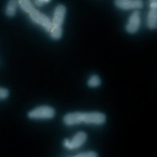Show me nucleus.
Here are the masks:
<instances>
[{
  "instance_id": "9b49d317",
  "label": "nucleus",
  "mask_w": 157,
  "mask_h": 157,
  "mask_svg": "<svg viewBox=\"0 0 157 157\" xmlns=\"http://www.w3.org/2000/svg\"><path fill=\"white\" fill-rule=\"evenodd\" d=\"M87 84L89 87L90 88H96L101 86V79L99 75L96 74H94L91 75L89 79L87 80Z\"/></svg>"
},
{
  "instance_id": "1a4fd4ad",
  "label": "nucleus",
  "mask_w": 157,
  "mask_h": 157,
  "mask_svg": "<svg viewBox=\"0 0 157 157\" xmlns=\"http://www.w3.org/2000/svg\"><path fill=\"white\" fill-rule=\"evenodd\" d=\"M17 0H9L5 7V14L8 17H13L16 13L18 8Z\"/></svg>"
},
{
  "instance_id": "423d86ee",
  "label": "nucleus",
  "mask_w": 157,
  "mask_h": 157,
  "mask_svg": "<svg viewBox=\"0 0 157 157\" xmlns=\"http://www.w3.org/2000/svg\"><path fill=\"white\" fill-rule=\"evenodd\" d=\"M115 5L123 10L140 9L143 6V0H115Z\"/></svg>"
},
{
  "instance_id": "20e7f679",
  "label": "nucleus",
  "mask_w": 157,
  "mask_h": 157,
  "mask_svg": "<svg viewBox=\"0 0 157 157\" xmlns=\"http://www.w3.org/2000/svg\"><path fill=\"white\" fill-rule=\"evenodd\" d=\"M29 17L32 22L42 27L46 32H50L53 25L52 20L45 15L36 9H33L30 13Z\"/></svg>"
},
{
  "instance_id": "7ed1b4c3",
  "label": "nucleus",
  "mask_w": 157,
  "mask_h": 157,
  "mask_svg": "<svg viewBox=\"0 0 157 157\" xmlns=\"http://www.w3.org/2000/svg\"><path fill=\"white\" fill-rule=\"evenodd\" d=\"M87 135L84 132H77L71 140L65 139L63 141V147L68 150L72 151L79 149L86 143Z\"/></svg>"
},
{
  "instance_id": "6e6552de",
  "label": "nucleus",
  "mask_w": 157,
  "mask_h": 157,
  "mask_svg": "<svg viewBox=\"0 0 157 157\" xmlns=\"http://www.w3.org/2000/svg\"><path fill=\"white\" fill-rule=\"evenodd\" d=\"M157 25V8H151L148 12L147 20V27L150 30H154Z\"/></svg>"
},
{
  "instance_id": "9d476101",
  "label": "nucleus",
  "mask_w": 157,
  "mask_h": 157,
  "mask_svg": "<svg viewBox=\"0 0 157 157\" xmlns=\"http://www.w3.org/2000/svg\"><path fill=\"white\" fill-rule=\"evenodd\" d=\"M17 2L20 8L27 13L29 14L33 9H35L30 0H17Z\"/></svg>"
},
{
  "instance_id": "39448f33",
  "label": "nucleus",
  "mask_w": 157,
  "mask_h": 157,
  "mask_svg": "<svg viewBox=\"0 0 157 157\" xmlns=\"http://www.w3.org/2000/svg\"><path fill=\"white\" fill-rule=\"evenodd\" d=\"M141 25L140 14L138 11H135L129 17L126 25V31L129 34H135L140 29Z\"/></svg>"
},
{
  "instance_id": "2eb2a0df",
  "label": "nucleus",
  "mask_w": 157,
  "mask_h": 157,
  "mask_svg": "<svg viewBox=\"0 0 157 157\" xmlns=\"http://www.w3.org/2000/svg\"><path fill=\"white\" fill-rule=\"evenodd\" d=\"M52 0H34V3L36 6L41 7L49 3Z\"/></svg>"
},
{
  "instance_id": "0eeeda50",
  "label": "nucleus",
  "mask_w": 157,
  "mask_h": 157,
  "mask_svg": "<svg viewBox=\"0 0 157 157\" xmlns=\"http://www.w3.org/2000/svg\"><path fill=\"white\" fill-rule=\"evenodd\" d=\"M66 8L63 5H59L56 7L52 20L53 26L62 27L66 15Z\"/></svg>"
},
{
  "instance_id": "f03ea898",
  "label": "nucleus",
  "mask_w": 157,
  "mask_h": 157,
  "mask_svg": "<svg viewBox=\"0 0 157 157\" xmlns=\"http://www.w3.org/2000/svg\"><path fill=\"white\" fill-rule=\"evenodd\" d=\"M56 116L54 108L44 105L38 106L28 113L27 116L32 120H48L53 119Z\"/></svg>"
},
{
  "instance_id": "4468645a",
  "label": "nucleus",
  "mask_w": 157,
  "mask_h": 157,
  "mask_svg": "<svg viewBox=\"0 0 157 157\" xmlns=\"http://www.w3.org/2000/svg\"><path fill=\"white\" fill-rule=\"evenodd\" d=\"M9 90L7 89L0 87V100L7 99L9 96Z\"/></svg>"
},
{
  "instance_id": "ddd939ff",
  "label": "nucleus",
  "mask_w": 157,
  "mask_h": 157,
  "mask_svg": "<svg viewBox=\"0 0 157 157\" xmlns=\"http://www.w3.org/2000/svg\"><path fill=\"white\" fill-rule=\"evenodd\" d=\"M74 157H97L98 156V154L94 151H89L78 153L77 154L74 155Z\"/></svg>"
},
{
  "instance_id": "f8f14e48",
  "label": "nucleus",
  "mask_w": 157,
  "mask_h": 157,
  "mask_svg": "<svg viewBox=\"0 0 157 157\" xmlns=\"http://www.w3.org/2000/svg\"><path fill=\"white\" fill-rule=\"evenodd\" d=\"M50 37L54 40H58L60 39L63 35V30L60 27L53 26L49 32Z\"/></svg>"
},
{
  "instance_id": "dca6fc26",
  "label": "nucleus",
  "mask_w": 157,
  "mask_h": 157,
  "mask_svg": "<svg viewBox=\"0 0 157 157\" xmlns=\"http://www.w3.org/2000/svg\"><path fill=\"white\" fill-rule=\"evenodd\" d=\"M150 3H157V0H149Z\"/></svg>"
},
{
  "instance_id": "f257e3e1",
  "label": "nucleus",
  "mask_w": 157,
  "mask_h": 157,
  "mask_svg": "<svg viewBox=\"0 0 157 157\" xmlns=\"http://www.w3.org/2000/svg\"><path fill=\"white\" fill-rule=\"evenodd\" d=\"M63 124L67 126H73L81 124L101 126L106 121V116L101 112H73L63 116Z\"/></svg>"
}]
</instances>
